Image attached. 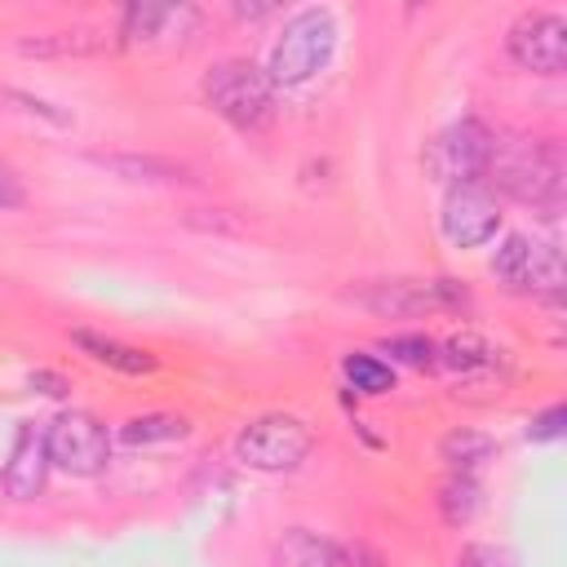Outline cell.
Returning a JSON list of instances; mask_svg holds the SVG:
<instances>
[{
	"instance_id": "25",
	"label": "cell",
	"mask_w": 567,
	"mask_h": 567,
	"mask_svg": "<svg viewBox=\"0 0 567 567\" xmlns=\"http://www.w3.org/2000/svg\"><path fill=\"white\" fill-rule=\"evenodd\" d=\"M456 567H509V558L496 549V545H465L461 554H456Z\"/></svg>"
},
{
	"instance_id": "4",
	"label": "cell",
	"mask_w": 567,
	"mask_h": 567,
	"mask_svg": "<svg viewBox=\"0 0 567 567\" xmlns=\"http://www.w3.org/2000/svg\"><path fill=\"white\" fill-rule=\"evenodd\" d=\"M204 102L239 133H266L275 124V84L248 58H226L204 75Z\"/></svg>"
},
{
	"instance_id": "27",
	"label": "cell",
	"mask_w": 567,
	"mask_h": 567,
	"mask_svg": "<svg viewBox=\"0 0 567 567\" xmlns=\"http://www.w3.org/2000/svg\"><path fill=\"white\" fill-rule=\"evenodd\" d=\"M230 13H235V18H244V22H257V18L275 13V4H230Z\"/></svg>"
},
{
	"instance_id": "21",
	"label": "cell",
	"mask_w": 567,
	"mask_h": 567,
	"mask_svg": "<svg viewBox=\"0 0 567 567\" xmlns=\"http://www.w3.org/2000/svg\"><path fill=\"white\" fill-rule=\"evenodd\" d=\"M341 372H346L350 390H359V394H368V399L394 390V368H390L381 354H363V350H354V354L341 359Z\"/></svg>"
},
{
	"instance_id": "24",
	"label": "cell",
	"mask_w": 567,
	"mask_h": 567,
	"mask_svg": "<svg viewBox=\"0 0 567 567\" xmlns=\"http://www.w3.org/2000/svg\"><path fill=\"white\" fill-rule=\"evenodd\" d=\"M563 421H567V408H563V403H554V408H545V412H536V416H532L527 434H532V439H540V443H545V439H558V434H563Z\"/></svg>"
},
{
	"instance_id": "6",
	"label": "cell",
	"mask_w": 567,
	"mask_h": 567,
	"mask_svg": "<svg viewBox=\"0 0 567 567\" xmlns=\"http://www.w3.org/2000/svg\"><path fill=\"white\" fill-rule=\"evenodd\" d=\"M492 151H496V133L478 115H461V120H452L447 128H439L425 142L421 164H425V173L434 182L461 186V182H483L487 177Z\"/></svg>"
},
{
	"instance_id": "8",
	"label": "cell",
	"mask_w": 567,
	"mask_h": 567,
	"mask_svg": "<svg viewBox=\"0 0 567 567\" xmlns=\"http://www.w3.org/2000/svg\"><path fill=\"white\" fill-rule=\"evenodd\" d=\"M505 53L536 75H558L567 66V18L554 9H527L505 31Z\"/></svg>"
},
{
	"instance_id": "17",
	"label": "cell",
	"mask_w": 567,
	"mask_h": 567,
	"mask_svg": "<svg viewBox=\"0 0 567 567\" xmlns=\"http://www.w3.org/2000/svg\"><path fill=\"white\" fill-rule=\"evenodd\" d=\"M501 363V350L474 332H456L447 341H439V368L456 372V377H487Z\"/></svg>"
},
{
	"instance_id": "7",
	"label": "cell",
	"mask_w": 567,
	"mask_h": 567,
	"mask_svg": "<svg viewBox=\"0 0 567 567\" xmlns=\"http://www.w3.org/2000/svg\"><path fill=\"white\" fill-rule=\"evenodd\" d=\"M44 434H49V461H53V470H62V474L93 478V474H102V470L111 465V434H106V425H102L93 412H84V408L58 412V416L44 425Z\"/></svg>"
},
{
	"instance_id": "9",
	"label": "cell",
	"mask_w": 567,
	"mask_h": 567,
	"mask_svg": "<svg viewBox=\"0 0 567 567\" xmlns=\"http://www.w3.org/2000/svg\"><path fill=\"white\" fill-rule=\"evenodd\" d=\"M501 230V199L483 182H461L447 186L439 204V235L452 248H483Z\"/></svg>"
},
{
	"instance_id": "15",
	"label": "cell",
	"mask_w": 567,
	"mask_h": 567,
	"mask_svg": "<svg viewBox=\"0 0 567 567\" xmlns=\"http://www.w3.org/2000/svg\"><path fill=\"white\" fill-rule=\"evenodd\" d=\"M97 164L115 168V173L128 177V182H155V186L195 182L190 168H186L182 159H168V155H133V151H120V155H97Z\"/></svg>"
},
{
	"instance_id": "19",
	"label": "cell",
	"mask_w": 567,
	"mask_h": 567,
	"mask_svg": "<svg viewBox=\"0 0 567 567\" xmlns=\"http://www.w3.org/2000/svg\"><path fill=\"white\" fill-rule=\"evenodd\" d=\"M434 505H439V518H443L447 527H465V523L478 514V505H483V487H478L474 474H456V470H447V478L439 483Z\"/></svg>"
},
{
	"instance_id": "26",
	"label": "cell",
	"mask_w": 567,
	"mask_h": 567,
	"mask_svg": "<svg viewBox=\"0 0 567 567\" xmlns=\"http://www.w3.org/2000/svg\"><path fill=\"white\" fill-rule=\"evenodd\" d=\"M22 204H27L22 177H18L9 164H0V213H9V208H22Z\"/></svg>"
},
{
	"instance_id": "23",
	"label": "cell",
	"mask_w": 567,
	"mask_h": 567,
	"mask_svg": "<svg viewBox=\"0 0 567 567\" xmlns=\"http://www.w3.org/2000/svg\"><path fill=\"white\" fill-rule=\"evenodd\" d=\"M0 97H4V102H18V111H27V115H40V120H49V124H66V111H58L53 102L31 97V93H22V89H4Z\"/></svg>"
},
{
	"instance_id": "1",
	"label": "cell",
	"mask_w": 567,
	"mask_h": 567,
	"mask_svg": "<svg viewBox=\"0 0 567 567\" xmlns=\"http://www.w3.org/2000/svg\"><path fill=\"white\" fill-rule=\"evenodd\" d=\"M487 177L501 195L554 217V208L563 204V177H567V164H563V146L554 137H536V142H514V146H501L492 151V164H487Z\"/></svg>"
},
{
	"instance_id": "3",
	"label": "cell",
	"mask_w": 567,
	"mask_h": 567,
	"mask_svg": "<svg viewBox=\"0 0 567 567\" xmlns=\"http://www.w3.org/2000/svg\"><path fill=\"white\" fill-rule=\"evenodd\" d=\"M350 306L377 315V319H412V315H439L470 306L465 284L439 275V279H412V275H385V279H359L341 292Z\"/></svg>"
},
{
	"instance_id": "2",
	"label": "cell",
	"mask_w": 567,
	"mask_h": 567,
	"mask_svg": "<svg viewBox=\"0 0 567 567\" xmlns=\"http://www.w3.org/2000/svg\"><path fill=\"white\" fill-rule=\"evenodd\" d=\"M337 18L332 9L323 4H306L297 13L284 18L270 53H266V80L275 89H297V84H310L337 53Z\"/></svg>"
},
{
	"instance_id": "18",
	"label": "cell",
	"mask_w": 567,
	"mask_h": 567,
	"mask_svg": "<svg viewBox=\"0 0 567 567\" xmlns=\"http://www.w3.org/2000/svg\"><path fill=\"white\" fill-rule=\"evenodd\" d=\"M439 456L447 461V470H456V474H474V470H483V465L496 456V439L483 434V430L456 425V430H447V434L439 439Z\"/></svg>"
},
{
	"instance_id": "13",
	"label": "cell",
	"mask_w": 567,
	"mask_h": 567,
	"mask_svg": "<svg viewBox=\"0 0 567 567\" xmlns=\"http://www.w3.org/2000/svg\"><path fill=\"white\" fill-rule=\"evenodd\" d=\"M71 341H75V350H80V354H89L93 363H102V368H115V372H124V377H146V372H155V368H159V359H155L151 350H142V346H128V341H120V337H106V332H89V328H75V332H71Z\"/></svg>"
},
{
	"instance_id": "10",
	"label": "cell",
	"mask_w": 567,
	"mask_h": 567,
	"mask_svg": "<svg viewBox=\"0 0 567 567\" xmlns=\"http://www.w3.org/2000/svg\"><path fill=\"white\" fill-rule=\"evenodd\" d=\"M49 434H44V421H22L13 430V443L4 452V465H0V487L9 501H35L44 496V483H49Z\"/></svg>"
},
{
	"instance_id": "14",
	"label": "cell",
	"mask_w": 567,
	"mask_h": 567,
	"mask_svg": "<svg viewBox=\"0 0 567 567\" xmlns=\"http://www.w3.org/2000/svg\"><path fill=\"white\" fill-rule=\"evenodd\" d=\"M275 567H350V554L310 527H288L275 540Z\"/></svg>"
},
{
	"instance_id": "11",
	"label": "cell",
	"mask_w": 567,
	"mask_h": 567,
	"mask_svg": "<svg viewBox=\"0 0 567 567\" xmlns=\"http://www.w3.org/2000/svg\"><path fill=\"white\" fill-rule=\"evenodd\" d=\"M204 13L190 4H128L115 18V44H155V40H190Z\"/></svg>"
},
{
	"instance_id": "22",
	"label": "cell",
	"mask_w": 567,
	"mask_h": 567,
	"mask_svg": "<svg viewBox=\"0 0 567 567\" xmlns=\"http://www.w3.org/2000/svg\"><path fill=\"white\" fill-rule=\"evenodd\" d=\"M381 350L390 354V359H385L390 368H394V363H408V368H416V372H434V368H439V341L425 337V332H399V337H385Z\"/></svg>"
},
{
	"instance_id": "20",
	"label": "cell",
	"mask_w": 567,
	"mask_h": 567,
	"mask_svg": "<svg viewBox=\"0 0 567 567\" xmlns=\"http://www.w3.org/2000/svg\"><path fill=\"white\" fill-rule=\"evenodd\" d=\"M186 434H190L186 416H177V412H142V416H128L115 439L124 447H151V443H173V439H186Z\"/></svg>"
},
{
	"instance_id": "12",
	"label": "cell",
	"mask_w": 567,
	"mask_h": 567,
	"mask_svg": "<svg viewBox=\"0 0 567 567\" xmlns=\"http://www.w3.org/2000/svg\"><path fill=\"white\" fill-rule=\"evenodd\" d=\"M115 44L111 27H93V22H71V27H53V31H27L18 40V49L27 58H89Z\"/></svg>"
},
{
	"instance_id": "16",
	"label": "cell",
	"mask_w": 567,
	"mask_h": 567,
	"mask_svg": "<svg viewBox=\"0 0 567 567\" xmlns=\"http://www.w3.org/2000/svg\"><path fill=\"white\" fill-rule=\"evenodd\" d=\"M492 275L501 288L509 292H532V275H536V239L527 235H505L492 252Z\"/></svg>"
},
{
	"instance_id": "5",
	"label": "cell",
	"mask_w": 567,
	"mask_h": 567,
	"mask_svg": "<svg viewBox=\"0 0 567 567\" xmlns=\"http://www.w3.org/2000/svg\"><path fill=\"white\" fill-rule=\"evenodd\" d=\"M315 447V430L297 412H261L235 434V461L261 474L297 470Z\"/></svg>"
}]
</instances>
